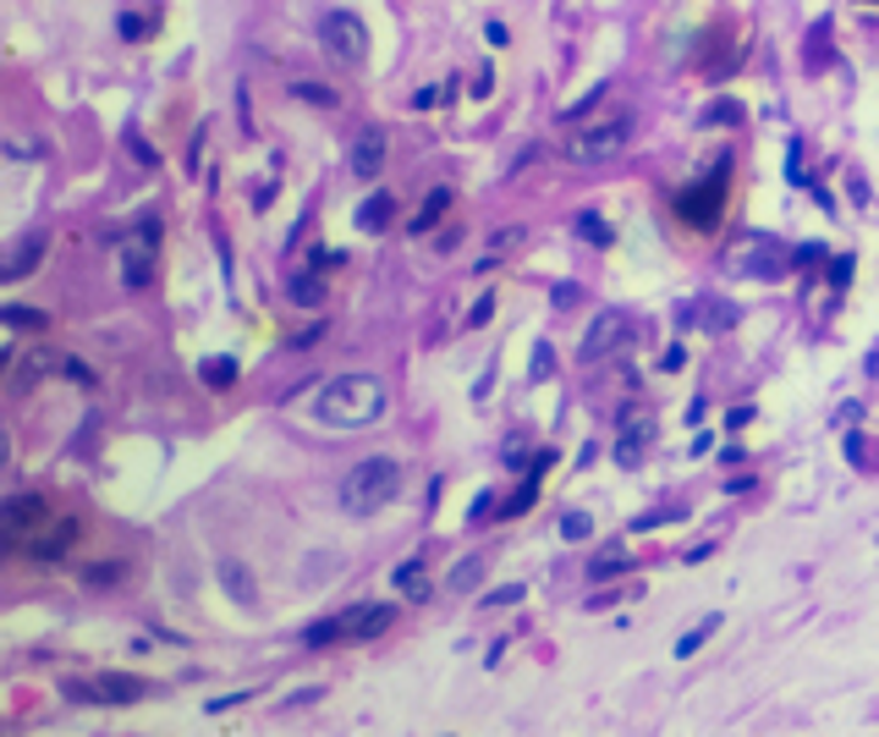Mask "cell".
I'll use <instances>...</instances> for the list:
<instances>
[{
    "instance_id": "1",
    "label": "cell",
    "mask_w": 879,
    "mask_h": 737,
    "mask_svg": "<svg viewBox=\"0 0 879 737\" xmlns=\"http://www.w3.org/2000/svg\"><path fill=\"white\" fill-rule=\"evenodd\" d=\"M313 419L324 430H368L385 419V381L374 375H335L313 397Z\"/></svg>"
},
{
    "instance_id": "2",
    "label": "cell",
    "mask_w": 879,
    "mask_h": 737,
    "mask_svg": "<svg viewBox=\"0 0 879 737\" xmlns=\"http://www.w3.org/2000/svg\"><path fill=\"white\" fill-rule=\"evenodd\" d=\"M396 490H401V463H396V457H363V463L341 479V507L357 512V518H368V512L390 507Z\"/></svg>"
},
{
    "instance_id": "3",
    "label": "cell",
    "mask_w": 879,
    "mask_h": 737,
    "mask_svg": "<svg viewBox=\"0 0 879 737\" xmlns=\"http://www.w3.org/2000/svg\"><path fill=\"white\" fill-rule=\"evenodd\" d=\"M627 144H632V116H627V111H616V116H605V122H583V127H572L567 160H572V166H600V160H616Z\"/></svg>"
},
{
    "instance_id": "4",
    "label": "cell",
    "mask_w": 879,
    "mask_h": 737,
    "mask_svg": "<svg viewBox=\"0 0 879 737\" xmlns=\"http://www.w3.org/2000/svg\"><path fill=\"white\" fill-rule=\"evenodd\" d=\"M726 182H731V160H720L704 182H687L676 193V215L693 226V231H709L720 226V209H726Z\"/></svg>"
},
{
    "instance_id": "5",
    "label": "cell",
    "mask_w": 879,
    "mask_h": 737,
    "mask_svg": "<svg viewBox=\"0 0 879 737\" xmlns=\"http://www.w3.org/2000/svg\"><path fill=\"white\" fill-rule=\"evenodd\" d=\"M319 50H324L335 67H357V61L368 56V29H363V18H352V12H324V18H319Z\"/></svg>"
},
{
    "instance_id": "6",
    "label": "cell",
    "mask_w": 879,
    "mask_h": 737,
    "mask_svg": "<svg viewBox=\"0 0 879 737\" xmlns=\"http://www.w3.org/2000/svg\"><path fill=\"white\" fill-rule=\"evenodd\" d=\"M45 523H50V507L39 496H7L0 501V545L7 551H23Z\"/></svg>"
},
{
    "instance_id": "7",
    "label": "cell",
    "mask_w": 879,
    "mask_h": 737,
    "mask_svg": "<svg viewBox=\"0 0 879 737\" xmlns=\"http://www.w3.org/2000/svg\"><path fill=\"white\" fill-rule=\"evenodd\" d=\"M149 688L138 682V677H127V671H100V677H89V682H67V699H89V704H111V710H122V704H138Z\"/></svg>"
},
{
    "instance_id": "8",
    "label": "cell",
    "mask_w": 879,
    "mask_h": 737,
    "mask_svg": "<svg viewBox=\"0 0 879 737\" xmlns=\"http://www.w3.org/2000/svg\"><path fill=\"white\" fill-rule=\"evenodd\" d=\"M731 264H737V270H747V281H780V275H786V264H791V253H786L775 237L747 231V248H742Z\"/></svg>"
},
{
    "instance_id": "9",
    "label": "cell",
    "mask_w": 879,
    "mask_h": 737,
    "mask_svg": "<svg viewBox=\"0 0 879 737\" xmlns=\"http://www.w3.org/2000/svg\"><path fill=\"white\" fill-rule=\"evenodd\" d=\"M627 341H632V319H627V314H600L594 330H589L583 347H578V363H600V358L621 352Z\"/></svg>"
},
{
    "instance_id": "10",
    "label": "cell",
    "mask_w": 879,
    "mask_h": 737,
    "mask_svg": "<svg viewBox=\"0 0 879 737\" xmlns=\"http://www.w3.org/2000/svg\"><path fill=\"white\" fill-rule=\"evenodd\" d=\"M654 441H660V419H654V413H627L621 430H616V463H621V468H638Z\"/></svg>"
},
{
    "instance_id": "11",
    "label": "cell",
    "mask_w": 879,
    "mask_h": 737,
    "mask_svg": "<svg viewBox=\"0 0 879 737\" xmlns=\"http://www.w3.org/2000/svg\"><path fill=\"white\" fill-rule=\"evenodd\" d=\"M390 622H396V605H385V600H363V605L341 611L346 638H379V633H390Z\"/></svg>"
},
{
    "instance_id": "12",
    "label": "cell",
    "mask_w": 879,
    "mask_h": 737,
    "mask_svg": "<svg viewBox=\"0 0 879 737\" xmlns=\"http://www.w3.org/2000/svg\"><path fill=\"white\" fill-rule=\"evenodd\" d=\"M78 534H83V523H78V518H61L50 534L39 529V534L28 540V556H34V562H61V556L78 545Z\"/></svg>"
},
{
    "instance_id": "13",
    "label": "cell",
    "mask_w": 879,
    "mask_h": 737,
    "mask_svg": "<svg viewBox=\"0 0 879 737\" xmlns=\"http://www.w3.org/2000/svg\"><path fill=\"white\" fill-rule=\"evenodd\" d=\"M45 248H50V237H45V231H28V237L7 253V264H0V281H23V275L45 259Z\"/></svg>"
},
{
    "instance_id": "14",
    "label": "cell",
    "mask_w": 879,
    "mask_h": 737,
    "mask_svg": "<svg viewBox=\"0 0 879 737\" xmlns=\"http://www.w3.org/2000/svg\"><path fill=\"white\" fill-rule=\"evenodd\" d=\"M379 166H385V133L363 127L352 144V177H379Z\"/></svg>"
},
{
    "instance_id": "15",
    "label": "cell",
    "mask_w": 879,
    "mask_h": 737,
    "mask_svg": "<svg viewBox=\"0 0 879 737\" xmlns=\"http://www.w3.org/2000/svg\"><path fill=\"white\" fill-rule=\"evenodd\" d=\"M357 231H368V237H379L390 220H396V193H368L363 204H357Z\"/></svg>"
},
{
    "instance_id": "16",
    "label": "cell",
    "mask_w": 879,
    "mask_h": 737,
    "mask_svg": "<svg viewBox=\"0 0 879 737\" xmlns=\"http://www.w3.org/2000/svg\"><path fill=\"white\" fill-rule=\"evenodd\" d=\"M446 209H452V188H429V193H423V204H418V215L407 220V231H412V237L434 231V226H440V215H446Z\"/></svg>"
},
{
    "instance_id": "17",
    "label": "cell",
    "mask_w": 879,
    "mask_h": 737,
    "mask_svg": "<svg viewBox=\"0 0 879 737\" xmlns=\"http://www.w3.org/2000/svg\"><path fill=\"white\" fill-rule=\"evenodd\" d=\"M122 281L127 286H149L155 281V242L138 237V248H122Z\"/></svg>"
},
{
    "instance_id": "18",
    "label": "cell",
    "mask_w": 879,
    "mask_h": 737,
    "mask_svg": "<svg viewBox=\"0 0 879 737\" xmlns=\"http://www.w3.org/2000/svg\"><path fill=\"white\" fill-rule=\"evenodd\" d=\"M215 572H220V583L231 589V600H237V605H253V600H259V594H253V572H248L242 562H231V556H226Z\"/></svg>"
},
{
    "instance_id": "19",
    "label": "cell",
    "mask_w": 879,
    "mask_h": 737,
    "mask_svg": "<svg viewBox=\"0 0 879 737\" xmlns=\"http://www.w3.org/2000/svg\"><path fill=\"white\" fill-rule=\"evenodd\" d=\"M198 381H204L209 392H231V386H237V358H204V363H198Z\"/></svg>"
},
{
    "instance_id": "20",
    "label": "cell",
    "mask_w": 879,
    "mask_h": 737,
    "mask_svg": "<svg viewBox=\"0 0 879 737\" xmlns=\"http://www.w3.org/2000/svg\"><path fill=\"white\" fill-rule=\"evenodd\" d=\"M572 231H578L583 242H594V248H610V242H616V231H610V220H605V215H594V209H583V215L572 220Z\"/></svg>"
},
{
    "instance_id": "21",
    "label": "cell",
    "mask_w": 879,
    "mask_h": 737,
    "mask_svg": "<svg viewBox=\"0 0 879 737\" xmlns=\"http://www.w3.org/2000/svg\"><path fill=\"white\" fill-rule=\"evenodd\" d=\"M693 314L704 319V330H731V325H737V308H731V303H720V297H698V303H693Z\"/></svg>"
},
{
    "instance_id": "22",
    "label": "cell",
    "mask_w": 879,
    "mask_h": 737,
    "mask_svg": "<svg viewBox=\"0 0 879 737\" xmlns=\"http://www.w3.org/2000/svg\"><path fill=\"white\" fill-rule=\"evenodd\" d=\"M621 572H632V551H600V556L589 562V578H594V583L621 578Z\"/></svg>"
},
{
    "instance_id": "23",
    "label": "cell",
    "mask_w": 879,
    "mask_h": 737,
    "mask_svg": "<svg viewBox=\"0 0 879 737\" xmlns=\"http://www.w3.org/2000/svg\"><path fill=\"white\" fill-rule=\"evenodd\" d=\"M709 633H720V616H715V611H709L704 622H693V627L676 638V660H693V655L704 649V638H709Z\"/></svg>"
},
{
    "instance_id": "24",
    "label": "cell",
    "mask_w": 879,
    "mask_h": 737,
    "mask_svg": "<svg viewBox=\"0 0 879 737\" xmlns=\"http://www.w3.org/2000/svg\"><path fill=\"white\" fill-rule=\"evenodd\" d=\"M396 589H407L412 600H423V594H429V578H423V556H407V562L396 567Z\"/></svg>"
},
{
    "instance_id": "25",
    "label": "cell",
    "mask_w": 879,
    "mask_h": 737,
    "mask_svg": "<svg viewBox=\"0 0 879 737\" xmlns=\"http://www.w3.org/2000/svg\"><path fill=\"white\" fill-rule=\"evenodd\" d=\"M0 325H12V330H45V308H23V303H7L0 308Z\"/></svg>"
},
{
    "instance_id": "26",
    "label": "cell",
    "mask_w": 879,
    "mask_h": 737,
    "mask_svg": "<svg viewBox=\"0 0 879 737\" xmlns=\"http://www.w3.org/2000/svg\"><path fill=\"white\" fill-rule=\"evenodd\" d=\"M523 237H528L523 226H506V231H495V248H490V253L479 259V275H484V270H495V264H501V259H506V253H512V248L523 242Z\"/></svg>"
},
{
    "instance_id": "27",
    "label": "cell",
    "mask_w": 879,
    "mask_h": 737,
    "mask_svg": "<svg viewBox=\"0 0 879 737\" xmlns=\"http://www.w3.org/2000/svg\"><path fill=\"white\" fill-rule=\"evenodd\" d=\"M286 297H292V303H319V297H324V281H319L313 270H302V275H292Z\"/></svg>"
},
{
    "instance_id": "28",
    "label": "cell",
    "mask_w": 879,
    "mask_h": 737,
    "mask_svg": "<svg viewBox=\"0 0 879 737\" xmlns=\"http://www.w3.org/2000/svg\"><path fill=\"white\" fill-rule=\"evenodd\" d=\"M292 100H302V105H341V94L330 83H292Z\"/></svg>"
},
{
    "instance_id": "29",
    "label": "cell",
    "mask_w": 879,
    "mask_h": 737,
    "mask_svg": "<svg viewBox=\"0 0 879 737\" xmlns=\"http://www.w3.org/2000/svg\"><path fill=\"white\" fill-rule=\"evenodd\" d=\"M479 578H484V556H468V562H457V567H452L446 589H473Z\"/></svg>"
},
{
    "instance_id": "30",
    "label": "cell",
    "mask_w": 879,
    "mask_h": 737,
    "mask_svg": "<svg viewBox=\"0 0 879 737\" xmlns=\"http://www.w3.org/2000/svg\"><path fill=\"white\" fill-rule=\"evenodd\" d=\"M341 633H346V627H341V616H330V622H308V627H302V644H308V649H324V644H330V638H341Z\"/></svg>"
},
{
    "instance_id": "31",
    "label": "cell",
    "mask_w": 879,
    "mask_h": 737,
    "mask_svg": "<svg viewBox=\"0 0 879 737\" xmlns=\"http://www.w3.org/2000/svg\"><path fill=\"white\" fill-rule=\"evenodd\" d=\"M852 270H857V259L852 253H841V259H830V270H824V281H830V292L841 297L846 286H852Z\"/></svg>"
},
{
    "instance_id": "32",
    "label": "cell",
    "mask_w": 879,
    "mask_h": 737,
    "mask_svg": "<svg viewBox=\"0 0 879 737\" xmlns=\"http://www.w3.org/2000/svg\"><path fill=\"white\" fill-rule=\"evenodd\" d=\"M56 368H61L67 381H78V386H94V381H100V375H94V368H89L83 358H56Z\"/></svg>"
},
{
    "instance_id": "33",
    "label": "cell",
    "mask_w": 879,
    "mask_h": 737,
    "mask_svg": "<svg viewBox=\"0 0 879 737\" xmlns=\"http://www.w3.org/2000/svg\"><path fill=\"white\" fill-rule=\"evenodd\" d=\"M704 122H709V127H737L742 111H737V100H715V111H704Z\"/></svg>"
},
{
    "instance_id": "34",
    "label": "cell",
    "mask_w": 879,
    "mask_h": 737,
    "mask_svg": "<svg viewBox=\"0 0 879 737\" xmlns=\"http://www.w3.org/2000/svg\"><path fill=\"white\" fill-rule=\"evenodd\" d=\"M517 600H528V589H523V583H506V589L484 594V611H506V605H517Z\"/></svg>"
},
{
    "instance_id": "35",
    "label": "cell",
    "mask_w": 879,
    "mask_h": 737,
    "mask_svg": "<svg viewBox=\"0 0 879 737\" xmlns=\"http://www.w3.org/2000/svg\"><path fill=\"white\" fill-rule=\"evenodd\" d=\"M561 534H567V540H589V534H594V518H589V512H567V518H561Z\"/></svg>"
},
{
    "instance_id": "36",
    "label": "cell",
    "mask_w": 879,
    "mask_h": 737,
    "mask_svg": "<svg viewBox=\"0 0 879 737\" xmlns=\"http://www.w3.org/2000/svg\"><path fill=\"white\" fill-rule=\"evenodd\" d=\"M116 578H122V562H100V567H89V572H83V583H89V589H105V583H116Z\"/></svg>"
},
{
    "instance_id": "37",
    "label": "cell",
    "mask_w": 879,
    "mask_h": 737,
    "mask_svg": "<svg viewBox=\"0 0 879 737\" xmlns=\"http://www.w3.org/2000/svg\"><path fill=\"white\" fill-rule=\"evenodd\" d=\"M824 39H830V23H813V34H808V67H824Z\"/></svg>"
},
{
    "instance_id": "38",
    "label": "cell",
    "mask_w": 879,
    "mask_h": 737,
    "mask_svg": "<svg viewBox=\"0 0 879 737\" xmlns=\"http://www.w3.org/2000/svg\"><path fill=\"white\" fill-rule=\"evenodd\" d=\"M116 29H122V39H149V23H144L138 12H122V23H116Z\"/></svg>"
},
{
    "instance_id": "39",
    "label": "cell",
    "mask_w": 879,
    "mask_h": 737,
    "mask_svg": "<svg viewBox=\"0 0 879 737\" xmlns=\"http://www.w3.org/2000/svg\"><path fill=\"white\" fill-rule=\"evenodd\" d=\"M127 149L138 155V166H144V171H155V149L144 144V133H133V127H127Z\"/></svg>"
},
{
    "instance_id": "40",
    "label": "cell",
    "mask_w": 879,
    "mask_h": 737,
    "mask_svg": "<svg viewBox=\"0 0 879 737\" xmlns=\"http://www.w3.org/2000/svg\"><path fill=\"white\" fill-rule=\"evenodd\" d=\"M813 264H824V248H819V242H808V248L791 253V270H813Z\"/></svg>"
},
{
    "instance_id": "41",
    "label": "cell",
    "mask_w": 879,
    "mask_h": 737,
    "mask_svg": "<svg viewBox=\"0 0 879 737\" xmlns=\"http://www.w3.org/2000/svg\"><path fill=\"white\" fill-rule=\"evenodd\" d=\"M490 314H495V297L484 292V297H479V303L468 308V330H479V325H490Z\"/></svg>"
},
{
    "instance_id": "42",
    "label": "cell",
    "mask_w": 879,
    "mask_h": 737,
    "mask_svg": "<svg viewBox=\"0 0 879 737\" xmlns=\"http://www.w3.org/2000/svg\"><path fill=\"white\" fill-rule=\"evenodd\" d=\"M446 100H452V89H418V94H412L418 111H434V105H446Z\"/></svg>"
},
{
    "instance_id": "43",
    "label": "cell",
    "mask_w": 879,
    "mask_h": 737,
    "mask_svg": "<svg viewBox=\"0 0 879 737\" xmlns=\"http://www.w3.org/2000/svg\"><path fill=\"white\" fill-rule=\"evenodd\" d=\"M248 699H253V693H220V699H209L204 710H209V715H226V710H237V704H248Z\"/></svg>"
},
{
    "instance_id": "44",
    "label": "cell",
    "mask_w": 879,
    "mask_h": 737,
    "mask_svg": "<svg viewBox=\"0 0 879 737\" xmlns=\"http://www.w3.org/2000/svg\"><path fill=\"white\" fill-rule=\"evenodd\" d=\"M846 457H852V463H857V468H868V441H863V435H857V430H852V435H846Z\"/></svg>"
},
{
    "instance_id": "45",
    "label": "cell",
    "mask_w": 879,
    "mask_h": 737,
    "mask_svg": "<svg viewBox=\"0 0 879 737\" xmlns=\"http://www.w3.org/2000/svg\"><path fill=\"white\" fill-rule=\"evenodd\" d=\"M490 501H495V496H490V490H479V501H473V507H468V523H484V518H490V512H495V507H490Z\"/></svg>"
},
{
    "instance_id": "46",
    "label": "cell",
    "mask_w": 879,
    "mask_h": 737,
    "mask_svg": "<svg viewBox=\"0 0 879 737\" xmlns=\"http://www.w3.org/2000/svg\"><path fill=\"white\" fill-rule=\"evenodd\" d=\"M550 297H556V308H572V303H578V286L556 281V286H550Z\"/></svg>"
},
{
    "instance_id": "47",
    "label": "cell",
    "mask_w": 879,
    "mask_h": 737,
    "mask_svg": "<svg viewBox=\"0 0 879 737\" xmlns=\"http://www.w3.org/2000/svg\"><path fill=\"white\" fill-rule=\"evenodd\" d=\"M501 463H506V468H523V463H528V457H523V435L506 441V457H501Z\"/></svg>"
},
{
    "instance_id": "48",
    "label": "cell",
    "mask_w": 879,
    "mask_h": 737,
    "mask_svg": "<svg viewBox=\"0 0 879 737\" xmlns=\"http://www.w3.org/2000/svg\"><path fill=\"white\" fill-rule=\"evenodd\" d=\"M747 419H753V408H747V402H737V408H731V413H726V430H742V424H747Z\"/></svg>"
},
{
    "instance_id": "49",
    "label": "cell",
    "mask_w": 879,
    "mask_h": 737,
    "mask_svg": "<svg viewBox=\"0 0 879 737\" xmlns=\"http://www.w3.org/2000/svg\"><path fill=\"white\" fill-rule=\"evenodd\" d=\"M676 518H682V512H643L638 529H660V523H676Z\"/></svg>"
},
{
    "instance_id": "50",
    "label": "cell",
    "mask_w": 879,
    "mask_h": 737,
    "mask_svg": "<svg viewBox=\"0 0 879 737\" xmlns=\"http://www.w3.org/2000/svg\"><path fill=\"white\" fill-rule=\"evenodd\" d=\"M682 363H687V347L671 341V347H665V368H682Z\"/></svg>"
},
{
    "instance_id": "51",
    "label": "cell",
    "mask_w": 879,
    "mask_h": 737,
    "mask_svg": "<svg viewBox=\"0 0 879 737\" xmlns=\"http://www.w3.org/2000/svg\"><path fill=\"white\" fill-rule=\"evenodd\" d=\"M545 375H550V347L534 352V381H545Z\"/></svg>"
},
{
    "instance_id": "52",
    "label": "cell",
    "mask_w": 879,
    "mask_h": 737,
    "mask_svg": "<svg viewBox=\"0 0 879 737\" xmlns=\"http://www.w3.org/2000/svg\"><path fill=\"white\" fill-rule=\"evenodd\" d=\"M490 89H495V72H490V67H484V72H479V78H473V94H479V100H484V94H490Z\"/></svg>"
},
{
    "instance_id": "53",
    "label": "cell",
    "mask_w": 879,
    "mask_h": 737,
    "mask_svg": "<svg viewBox=\"0 0 879 737\" xmlns=\"http://www.w3.org/2000/svg\"><path fill=\"white\" fill-rule=\"evenodd\" d=\"M270 204H275V182H264V188L253 193V209H270Z\"/></svg>"
},
{
    "instance_id": "54",
    "label": "cell",
    "mask_w": 879,
    "mask_h": 737,
    "mask_svg": "<svg viewBox=\"0 0 879 737\" xmlns=\"http://www.w3.org/2000/svg\"><path fill=\"white\" fill-rule=\"evenodd\" d=\"M863 7H879V0H863Z\"/></svg>"
}]
</instances>
